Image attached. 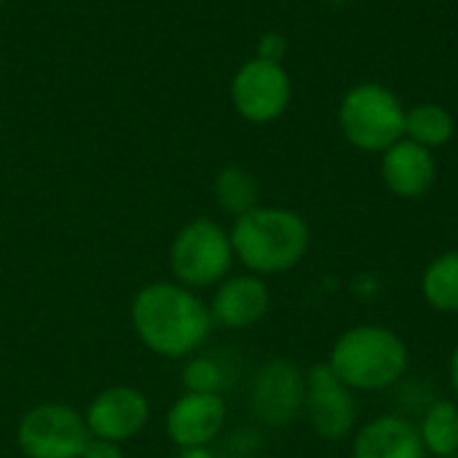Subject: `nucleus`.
<instances>
[{
	"mask_svg": "<svg viewBox=\"0 0 458 458\" xmlns=\"http://www.w3.org/2000/svg\"><path fill=\"white\" fill-rule=\"evenodd\" d=\"M212 311L182 284L153 282L134 295L131 325L137 338L158 357L182 360L204 346Z\"/></svg>",
	"mask_w": 458,
	"mask_h": 458,
	"instance_id": "nucleus-1",
	"label": "nucleus"
},
{
	"mask_svg": "<svg viewBox=\"0 0 458 458\" xmlns=\"http://www.w3.org/2000/svg\"><path fill=\"white\" fill-rule=\"evenodd\" d=\"M311 244V231L298 212L255 207L236 217L231 231L233 255L252 274H282L295 268Z\"/></svg>",
	"mask_w": 458,
	"mask_h": 458,
	"instance_id": "nucleus-2",
	"label": "nucleus"
},
{
	"mask_svg": "<svg viewBox=\"0 0 458 458\" xmlns=\"http://www.w3.org/2000/svg\"><path fill=\"white\" fill-rule=\"evenodd\" d=\"M327 365L349 389L381 392L405 376L408 346L389 327L360 325L335 341Z\"/></svg>",
	"mask_w": 458,
	"mask_h": 458,
	"instance_id": "nucleus-3",
	"label": "nucleus"
},
{
	"mask_svg": "<svg viewBox=\"0 0 458 458\" xmlns=\"http://www.w3.org/2000/svg\"><path fill=\"white\" fill-rule=\"evenodd\" d=\"M338 121L344 137L365 153H384L405 134V110L381 83L354 86L341 102Z\"/></svg>",
	"mask_w": 458,
	"mask_h": 458,
	"instance_id": "nucleus-4",
	"label": "nucleus"
},
{
	"mask_svg": "<svg viewBox=\"0 0 458 458\" xmlns=\"http://www.w3.org/2000/svg\"><path fill=\"white\" fill-rule=\"evenodd\" d=\"M169 260L182 287H212L233 263L231 236L212 220H193L174 236Z\"/></svg>",
	"mask_w": 458,
	"mask_h": 458,
	"instance_id": "nucleus-5",
	"label": "nucleus"
},
{
	"mask_svg": "<svg viewBox=\"0 0 458 458\" xmlns=\"http://www.w3.org/2000/svg\"><path fill=\"white\" fill-rule=\"evenodd\" d=\"M89 440L86 419L59 403L27 411L16 429V443L27 458H81Z\"/></svg>",
	"mask_w": 458,
	"mask_h": 458,
	"instance_id": "nucleus-6",
	"label": "nucleus"
},
{
	"mask_svg": "<svg viewBox=\"0 0 458 458\" xmlns=\"http://www.w3.org/2000/svg\"><path fill=\"white\" fill-rule=\"evenodd\" d=\"M306 373L290 360L266 362L250 386V408L266 427H287L303 411Z\"/></svg>",
	"mask_w": 458,
	"mask_h": 458,
	"instance_id": "nucleus-7",
	"label": "nucleus"
},
{
	"mask_svg": "<svg viewBox=\"0 0 458 458\" xmlns=\"http://www.w3.org/2000/svg\"><path fill=\"white\" fill-rule=\"evenodd\" d=\"M231 97H233L236 110L247 121L268 123L279 118L284 107L290 105V97H293L290 75L279 62H268L258 56L236 72Z\"/></svg>",
	"mask_w": 458,
	"mask_h": 458,
	"instance_id": "nucleus-8",
	"label": "nucleus"
},
{
	"mask_svg": "<svg viewBox=\"0 0 458 458\" xmlns=\"http://www.w3.org/2000/svg\"><path fill=\"white\" fill-rule=\"evenodd\" d=\"M309 421L322 440H344L357 421L354 389H349L330 365H314L306 373V403Z\"/></svg>",
	"mask_w": 458,
	"mask_h": 458,
	"instance_id": "nucleus-9",
	"label": "nucleus"
},
{
	"mask_svg": "<svg viewBox=\"0 0 458 458\" xmlns=\"http://www.w3.org/2000/svg\"><path fill=\"white\" fill-rule=\"evenodd\" d=\"M148 416H150V403L140 389L110 386L91 400L83 419H86L91 437L123 443L142 432V427L148 424Z\"/></svg>",
	"mask_w": 458,
	"mask_h": 458,
	"instance_id": "nucleus-10",
	"label": "nucleus"
},
{
	"mask_svg": "<svg viewBox=\"0 0 458 458\" xmlns=\"http://www.w3.org/2000/svg\"><path fill=\"white\" fill-rule=\"evenodd\" d=\"M225 427V403L220 394L185 392L166 413V435L180 448H204Z\"/></svg>",
	"mask_w": 458,
	"mask_h": 458,
	"instance_id": "nucleus-11",
	"label": "nucleus"
},
{
	"mask_svg": "<svg viewBox=\"0 0 458 458\" xmlns=\"http://www.w3.org/2000/svg\"><path fill=\"white\" fill-rule=\"evenodd\" d=\"M381 174H384L386 188L394 196L419 199L435 185L437 161L429 148H424L413 140H400L389 150H384Z\"/></svg>",
	"mask_w": 458,
	"mask_h": 458,
	"instance_id": "nucleus-12",
	"label": "nucleus"
},
{
	"mask_svg": "<svg viewBox=\"0 0 458 458\" xmlns=\"http://www.w3.org/2000/svg\"><path fill=\"white\" fill-rule=\"evenodd\" d=\"M271 306L268 287L260 276H233L223 282L212 298V319L231 330L258 325Z\"/></svg>",
	"mask_w": 458,
	"mask_h": 458,
	"instance_id": "nucleus-13",
	"label": "nucleus"
},
{
	"mask_svg": "<svg viewBox=\"0 0 458 458\" xmlns=\"http://www.w3.org/2000/svg\"><path fill=\"white\" fill-rule=\"evenodd\" d=\"M419 427L405 416H378L354 437V458H424Z\"/></svg>",
	"mask_w": 458,
	"mask_h": 458,
	"instance_id": "nucleus-14",
	"label": "nucleus"
},
{
	"mask_svg": "<svg viewBox=\"0 0 458 458\" xmlns=\"http://www.w3.org/2000/svg\"><path fill=\"white\" fill-rule=\"evenodd\" d=\"M419 435L424 451L437 458H448L458 454V405L451 400L432 403L419 424Z\"/></svg>",
	"mask_w": 458,
	"mask_h": 458,
	"instance_id": "nucleus-15",
	"label": "nucleus"
},
{
	"mask_svg": "<svg viewBox=\"0 0 458 458\" xmlns=\"http://www.w3.org/2000/svg\"><path fill=\"white\" fill-rule=\"evenodd\" d=\"M405 134H408V140H413L429 150L443 148L454 140L456 121L445 107L424 102V105H416L413 110L405 113Z\"/></svg>",
	"mask_w": 458,
	"mask_h": 458,
	"instance_id": "nucleus-16",
	"label": "nucleus"
},
{
	"mask_svg": "<svg viewBox=\"0 0 458 458\" xmlns=\"http://www.w3.org/2000/svg\"><path fill=\"white\" fill-rule=\"evenodd\" d=\"M427 303L443 314H458V250L435 258L421 279Z\"/></svg>",
	"mask_w": 458,
	"mask_h": 458,
	"instance_id": "nucleus-17",
	"label": "nucleus"
},
{
	"mask_svg": "<svg viewBox=\"0 0 458 458\" xmlns=\"http://www.w3.org/2000/svg\"><path fill=\"white\" fill-rule=\"evenodd\" d=\"M215 193L220 207L236 217L258 207V182L252 180V174L236 166H228L217 174Z\"/></svg>",
	"mask_w": 458,
	"mask_h": 458,
	"instance_id": "nucleus-18",
	"label": "nucleus"
},
{
	"mask_svg": "<svg viewBox=\"0 0 458 458\" xmlns=\"http://www.w3.org/2000/svg\"><path fill=\"white\" fill-rule=\"evenodd\" d=\"M182 386L191 394H220L228 386V368L220 357H193L182 370Z\"/></svg>",
	"mask_w": 458,
	"mask_h": 458,
	"instance_id": "nucleus-19",
	"label": "nucleus"
},
{
	"mask_svg": "<svg viewBox=\"0 0 458 458\" xmlns=\"http://www.w3.org/2000/svg\"><path fill=\"white\" fill-rule=\"evenodd\" d=\"M287 54V43L279 32H268L260 38V46H258V56L260 59H268V62H282V56Z\"/></svg>",
	"mask_w": 458,
	"mask_h": 458,
	"instance_id": "nucleus-20",
	"label": "nucleus"
},
{
	"mask_svg": "<svg viewBox=\"0 0 458 458\" xmlns=\"http://www.w3.org/2000/svg\"><path fill=\"white\" fill-rule=\"evenodd\" d=\"M81 458H123L118 443H110V440H99V437H91L83 456Z\"/></svg>",
	"mask_w": 458,
	"mask_h": 458,
	"instance_id": "nucleus-21",
	"label": "nucleus"
},
{
	"mask_svg": "<svg viewBox=\"0 0 458 458\" xmlns=\"http://www.w3.org/2000/svg\"><path fill=\"white\" fill-rule=\"evenodd\" d=\"M177 458H217V456L204 445V448H182Z\"/></svg>",
	"mask_w": 458,
	"mask_h": 458,
	"instance_id": "nucleus-22",
	"label": "nucleus"
},
{
	"mask_svg": "<svg viewBox=\"0 0 458 458\" xmlns=\"http://www.w3.org/2000/svg\"><path fill=\"white\" fill-rule=\"evenodd\" d=\"M451 384H454V392L458 397V346L454 349V357H451Z\"/></svg>",
	"mask_w": 458,
	"mask_h": 458,
	"instance_id": "nucleus-23",
	"label": "nucleus"
},
{
	"mask_svg": "<svg viewBox=\"0 0 458 458\" xmlns=\"http://www.w3.org/2000/svg\"><path fill=\"white\" fill-rule=\"evenodd\" d=\"M327 3H346V0H327Z\"/></svg>",
	"mask_w": 458,
	"mask_h": 458,
	"instance_id": "nucleus-24",
	"label": "nucleus"
},
{
	"mask_svg": "<svg viewBox=\"0 0 458 458\" xmlns=\"http://www.w3.org/2000/svg\"><path fill=\"white\" fill-rule=\"evenodd\" d=\"M233 458H252V456H233Z\"/></svg>",
	"mask_w": 458,
	"mask_h": 458,
	"instance_id": "nucleus-25",
	"label": "nucleus"
},
{
	"mask_svg": "<svg viewBox=\"0 0 458 458\" xmlns=\"http://www.w3.org/2000/svg\"><path fill=\"white\" fill-rule=\"evenodd\" d=\"M448 458H458V454H456V456H448Z\"/></svg>",
	"mask_w": 458,
	"mask_h": 458,
	"instance_id": "nucleus-26",
	"label": "nucleus"
}]
</instances>
